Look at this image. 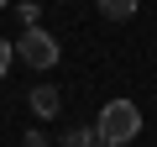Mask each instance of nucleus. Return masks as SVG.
I'll return each instance as SVG.
<instances>
[{
	"instance_id": "obj_1",
	"label": "nucleus",
	"mask_w": 157,
	"mask_h": 147,
	"mask_svg": "<svg viewBox=\"0 0 157 147\" xmlns=\"http://www.w3.org/2000/svg\"><path fill=\"white\" fill-rule=\"evenodd\" d=\"M136 131H141V110H136L131 100H105V110H100V121H94L100 147H126Z\"/></svg>"
},
{
	"instance_id": "obj_8",
	"label": "nucleus",
	"mask_w": 157,
	"mask_h": 147,
	"mask_svg": "<svg viewBox=\"0 0 157 147\" xmlns=\"http://www.w3.org/2000/svg\"><path fill=\"white\" fill-rule=\"evenodd\" d=\"M0 11H6V0H0Z\"/></svg>"
},
{
	"instance_id": "obj_6",
	"label": "nucleus",
	"mask_w": 157,
	"mask_h": 147,
	"mask_svg": "<svg viewBox=\"0 0 157 147\" xmlns=\"http://www.w3.org/2000/svg\"><path fill=\"white\" fill-rule=\"evenodd\" d=\"M11 58H16V42H6V37H0V79L11 74Z\"/></svg>"
},
{
	"instance_id": "obj_2",
	"label": "nucleus",
	"mask_w": 157,
	"mask_h": 147,
	"mask_svg": "<svg viewBox=\"0 0 157 147\" xmlns=\"http://www.w3.org/2000/svg\"><path fill=\"white\" fill-rule=\"evenodd\" d=\"M16 53H21V63H26V68H42V74H47V68L63 58V47H58V37H52L47 26H26Z\"/></svg>"
},
{
	"instance_id": "obj_5",
	"label": "nucleus",
	"mask_w": 157,
	"mask_h": 147,
	"mask_svg": "<svg viewBox=\"0 0 157 147\" xmlns=\"http://www.w3.org/2000/svg\"><path fill=\"white\" fill-rule=\"evenodd\" d=\"M63 147H100V137H94V126H73L63 137Z\"/></svg>"
},
{
	"instance_id": "obj_4",
	"label": "nucleus",
	"mask_w": 157,
	"mask_h": 147,
	"mask_svg": "<svg viewBox=\"0 0 157 147\" xmlns=\"http://www.w3.org/2000/svg\"><path fill=\"white\" fill-rule=\"evenodd\" d=\"M100 16L105 21H131L136 16V0H100Z\"/></svg>"
},
{
	"instance_id": "obj_7",
	"label": "nucleus",
	"mask_w": 157,
	"mask_h": 147,
	"mask_svg": "<svg viewBox=\"0 0 157 147\" xmlns=\"http://www.w3.org/2000/svg\"><path fill=\"white\" fill-rule=\"evenodd\" d=\"M26 147H47V137H42V131H32V137H26Z\"/></svg>"
},
{
	"instance_id": "obj_3",
	"label": "nucleus",
	"mask_w": 157,
	"mask_h": 147,
	"mask_svg": "<svg viewBox=\"0 0 157 147\" xmlns=\"http://www.w3.org/2000/svg\"><path fill=\"white\" fill-rule=\"evenodd\" d=\"M58 110H63V95H58V84H37V89H32V116H37V121H52Z\"/></svg>"
}]
</instances>
